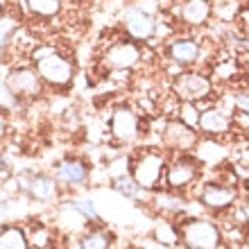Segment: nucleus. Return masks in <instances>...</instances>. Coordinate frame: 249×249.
I'll return each instance as SVG.
<instances>
[{
	"mask_svg": "<svg viewBox=\"0 0 249 249\" xmlns=\"http://www.w3.org/2000/svg\"><path fill=\"white\" fill-rule=\"evenodd\" d=\"M179 240L186 249H222L224 233L213 220L188 217L179 224Z\"/></svg>",
	"mask_w": 249,
	"mask_h": 249,
	"instance_id": "f257e3e1",
	"label": "nucleus"
},
{
	"mask_svg": "<svg viewBox=\"0 0 249 249\" xmlns=\"http://www.w3.org/2000/svg\"><path fill=\"white\" fill-rule=\"evenodd\" d=\"M36 72L41 75L43 84H50L54 89H66V86L72 84V77H75V68L66 57H61L59 53H53V50H43V53L36 54Z\"/></svg>",
	"mask_w": 249,
	"mask_h": 249,
	"instance_id": "f03ea898",
	"label": "nucleus"
},
{
	"mask_svg": "<svg viewBox=\"0 0 249 249\" xmlns=\"http://www.w3.org/2000/svg\"><path fill=\"white\" fill-rule=\"evenodd\" d=\"M165 157L157 150H145L131 163V177L143 190H157L159 184L165 179Z\"/></svg>",
	"mask_w": 249,
	"mask_h": 249,
	"instance_id": "7ed1b4c3",
	"label": "nucleus"
},
{
	"mask_svg": "<svg viewBox=\"0 0 249 249\" xmlns=\"http://www.w3.org/2000/svg\"><path fill=\"white\" fill-rule=\"evenodd\" d=\"M199 159H193V157H177L175 161L165 165V184L170 190H186L188 186L195 184V179L199 177Z\"/></svg>",
	"mask_w": 249,
	"mask_h": 249,
	"instance_id": "20e7f679",
	"label": "nucleus"
},
{
	"mask_svg": "<svg viewBox=\"0 0 249 249\" xmlns=\"http://www.w3.org/2000/svg\"><path fill=\"white\" fill-rule=\"evenodd\" d=\"M211 93H213V84L202 72H181L175 82V95L190 105L211 98Z\"/></svg>",
	"mask_w": 249,
	"mask_h": 249,
	"instance_id": "39448f33",
	"label": "nucleus"
},
{
	"mask_svg": "<svg viewBox=\"0 0 249 249\" xmlns=\"http://www.w3.org/2000/svg\"><path fill=\"white\" fill-rule=\"evenodd\" d=\"M163 143H165V147L186 154V152L197 150V145H199V134H197V129L193 124L184 123L181 118L168 120V123H165V129H163Z\"/></svg>",
	"mask_w": 249,
	"mask_h": 249,
	"instance_id": "423d86ee",
	"label": "nucleus"
},
{
	"mask_svg": "<svg viewBox=\"0 0 249 249\" xmlns=\"http://www.w3.org/2000/svg\"><path fill=\"white\" fill-rule=\"evenodd\" d=\"M197 199L209 211L222 213V211L231 209L238 202V190L233 186H224V184H217V181H206L202 186V190H199Z\"/></svg>",
	"mask_w": 249,
	"mask_h": 249,
	"instance_id": "0eeeda50",
	"label": "nucleus"
},
{
	"mask_svg": "<svg viewBox=\"0 0 249 249\" xmlns=\"http://www.w3.org/2000/svg\"><path fill=\"white\" fill-rule=\"evenodd\" d=\"M7 84L18 100H34L43 93V79L36 72V68H14L7 75Z\"/></svg>",
	"mask_w": 249,
	"mask_h": 249,
	"instance_id": "6e6552de",
	"label": "nucleus"
},
{
	"mask_svg": "<svg viewBox=\"0 0 249 249\" xmlns=\"http://www.w3.org/2000/svg\"><path fill=\"white\" fill-rule=\"evenodd\" d=\"M20 190L36 202H54L59 197V181L53 175L36 172V175L20 177Z\"/></svg>",
	"mask_w": 249,
	"mask_h": 249,
	"instance_id": "1a4fd4ad",
	"label": "nucleus"
},
{
	"mask_svg": "<svg viewBox=\"0 0 249 249\" xmlns=\"http://www.w3.org/2000/svg\"><path fill=\"white\" fill-rule=\"evenodd\" d=\"M141 61V48L134 41H118L113 43L102 57V66L107 71H129Z\"/></svg>",
	"mask_w": 249,
	"mask_h": 249,
	"instance_id": "9d476101",
	"label": "nucleus"
},
{
	"mask_svg": "<svg viewBox=\"0 0 249 249\" xmlns=\"http://www.w3.org/2000/svg\"><path fill=\"white\" fill-rule=\"evenodd\" d=\"M109 131L118 143H134L141 136V120L129 107H120L111 113Z\"/></svg>",
	"mask_w": 249,
	"mask_h": 249,
	"instance_id": "9b49d317",
	"label": "nucleus"
},
{
	"mask_svg": "<svg viewBox=\"0 0 249 249\" xmlns=\"http://www.w3.org/2000/svg\"><path fill=\"white\" fill-rule=\"evenodd\" d=\"M124 30L134 41H150L157 34V20L141 7H129L123 16Z\"/></svg>",
	"mask_w": 249,
	"mask_h": 249,
	"instance_id": "f8f14e48",
	"label": "nucleus"
},
{
	"mask_svg": "<svg viewBox=\"0 0 249 249\" xmlns=\"http://www.w3.org/2000/svg\"><path fill=\"white\" fill-rule=\"evenodd\" d=\"M89 165L84 161H77V159H68V161H61L57 165V172L54 177L59 181V186H66V188H79L89 181Z\"/></svg>",
	"mask_w": 249,
	"mask_h": 249,
	"instance_id": "ddd939ff",
	"label": "nucleus"
},
{
	"mask_svg": "<svg viewBox=\"0 0 249 249\" xmlns=\"http://www.w3.org/2000/svg\"><path fill=\"white\" fill-rule=\"evenodd\" d=\"M231 124H233L231 116H227V113L220 111V109H204V111L199 113V118H197L199 131L209 134V136H224V134H229Z\"/></svg>",
	"mask_w": 249,
	"mask_h": 249,
	"instance_id": "4468645a",
	"label": "nucleus"
},
{
	"mask_svg": "<svg viewBox=\"0 0 249 249\" xmlns=\"http://www.w3.org/2000/svg\"><path fill=\"white\" fill-rule=\"evenodd\" d=\"M168 54H170V59L175 61V64L190 66V64H195V61H199L202 48H199V43H195L193 39H179V41H175V43H170Z\"/></svg>",
	"mask_w": 249,
	"mask_h": 249,
	"instance_id": "2eb2a0df",
	"label": "nucleus"
},
{
	"mask_svg": "<svg viewBox=\"0 0 249 249\" xmlns=\"http://www.w3.org/2000/svg\"><path fill=\"white\" fill-rule=\"evenodd\" d=\"M179 16L186 25H204L211 16L209 0H186L179 9Z\"/></svg>",
	"mask_w": 249,
	"mask_h": 249,
	"instance_id": "dca6fc26",
	"label": "nucleus"
},
{
	"mask_svg": "<svg viewBox=\"0 0 249 249\" xmlns=\"http://www.w3.org/2000/svg\"><path fill=\"white\" fill-rule=\"evenodd\" d=\"M152 204H154V209H157V211H161V213H170V215L186 211V199L181 195H177L175 190H163V193H157Z\"/></svg>",
	"mask_w": 249,
	"mask_h": 249,
	"instance_id": "f3484780",
	"label": "nucleus"
},
{
	"mask_svg": "<svg viewBox=\"0 0 249 249\" xmlns=\"http://www.w3.org/2000/svg\"><path fill=\"white\" fill-rule=\"evenodd\" d=\"M113 236L105 229H89L79 238V249H111Z\"/></svg>",
	"mask_w": 249,
	"mask_h": 249,
	"instance_id": "a211bd4d",
	"label": "nucleus"
},
{
	"mask_svg": "<svg viewBox=\"0 0 249 249\" xmlns=\"http://www.w3.org/2000/svg\"><path fill=\"white\" fill-rule=\"evenodd\" d=\"M0 249H30V238L18 227H7L0 231Z\"/></svg>",
	"mask_w": 249,
	"mask_h": 249,
	"instance_id": "6ab92c4d",
	"label": "nucleus"
},
{
	"mask_svg": "<svg viewBox=\"0 0 249 249\" xmlns=\"http://www.w3.org/2000/svg\"><path fill=\"white\" fill-rule=\"evenodd\" d=\"M113 188L118 190L123 197H127V199H138V197L145 193V190L136 184V179L131 177V172L129 175H120V177L113 179Z\"/></svg>",
	"mask_w": 249,
	"mask_h": 249,
	"instance_id": "aec40b11",
	"label": "nucleus"
},
{
	"mask_svg": "<svg viewBox=\"0 0 249 249\" xmlns=\"http://www.w3.org/2000/svg\"><path fill=\"white\" fill-rule=\"evenodd\" d=\"M27 9L34 16H43V18H53L61 12V0H27Z\"/></svg>",
	"mask_w": 249,
	"mask_h": 249,
	"instance_id": "412c9836",
	"label": "nucleus"
},
{
	"mask_svg": "<svg viewBox=\"0 0 249 249\" xmlns=\"http://www.w3.org/2000/svg\"><path fill=\"white\" fill-rule=\"evenodd\" d=\"M154 238H157V243L172 247V245L179 240V229L172 222H168V220H161V222H157V227H154Z\"/></svg>",
	"mask_w": 249,
	"mask_h": 249,
	"instance_id": "4be33fe9",
	"label": "nucleus"
},
{
	"mask_svg": "<svg viewBox=\"0 0 249 249\" xmlns=\"http://www.w3.org/2000/svg\"><path fill=\"white\" fill-rule=\"evenodd\" d=\"M72 211L77 213L79 217H84L86 222H91V224H95L100 220V213H98V209H95V204H93V199H75L72 202Z\"/></svg>",
	"mask_w": 249,
	"mask_h": 249,
	"instance_id": "5701e85b",
	"label": "nucleus"
},
{
	"mask_svg": "<svg viewBox=\"0 0 249 249\" xmlns=\"http://www.w3.org/2000/svg\"><path fill=\"white\" fill-rule=\"evenodd\" d=\"M16 30H18V20L16 18H12V16H2L0 18V50L9 46V41L16 34Z\"/></svg>",
	"mask_w": 249,
	"mask_h": 249,
	"instance_id": "b1692460",
	"label": "nucleus"
},
{
	"mask_svg": "<svg viewBox=\"0 0 249 249\" xmlns=\"http://www.w3.org/2000/svg\"><path fill=\"white\" fill-rule=\"evenodd\" d=\"M18 107V98L14 95V91L9 89L7 79H0V109L2 111H14Z\"/></svg>",
	"mask_w": 249,
	"mask_h": 249,
	"instance_id": "393cba45",
	"label": "nucleus"
},
{
	"mask_svg": "<svg viewBox=\"0 0 249 249\" xmlns=\"http://www.w3.org/2000/svg\"><path fill=\"white\" fill-rule=\"evenodd\" d=\"M27 238H30V243H34V247H48L50 245V231L46 227H34L32 236Z\"/></svg>",
	"mask_w": 249,
	"mask_h": 249,
	"instance_id": "a878e982",
	"label": "nucleus"
},
{
	"mask_svg": "<svg viewBox=\"0 0 249 249\" xmlns=\"http://www.w3.org/2000/svg\"><path fill=\"white\" fill-rule=\"evenodd\" d=\"M233 105L238 107V111H245L249 116V93H240L233 98Z\"/></svg>",
	"mask_w": 249,
	"mask_h": 249,
	"instance_id": "bb28decb",
	"label": "nucleus"
},
{
	"mask_svg": "<svg viewBox=\"0 0 249 249\" xmlns=\"http://www.w3.org/2000/svg\"><path fill=\"white\" fill-rule=\"evenodd\" d=\"M7 134V118H5V111L0 109V138H5Z\"/></svg>",
	"mask_w": 249,
	"mask_h": 249,
	"instance_id": "cd10ccee",
	"label": "nucleus"
},
{
	"mask_svg": "<svg viewBox=\"0 0 249 249\" xmlns=\"http://www.w3.org/2000/svg\"><path fill=\"white\" fill-rule=\"evenodd\" d=\"M243 249H249V245H245V247H243Z\"/></svg>",
	"mask_w": 249,
	"mask_h": 249,
	"instance_id": "c85d7f7f",
	"label": "nucleus"
}]
</instances>
